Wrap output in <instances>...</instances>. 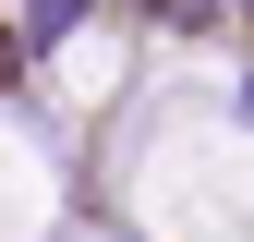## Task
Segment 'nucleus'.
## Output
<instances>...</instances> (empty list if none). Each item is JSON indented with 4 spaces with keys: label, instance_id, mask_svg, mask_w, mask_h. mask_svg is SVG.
<instances>
[{
    "label": "nucleus",
    "instance_id": "nucleus-1",
    "mask_svg": "<svg viewBox=\"0 0 254 242\" xmlns=\"http://www.w3.org/2000/svg\"><path fill=\"white\" fill-rule=\"evenodd\" d=\"M133 12H170V24H218V0H133Z\"/></svg>",
    "mask_w": 254,
    "mask_h": 242
},
{
    "label": "nucleus",
    "instance_id": "nucleus-2",
    "mask_svg": "<svg viewBox=\"0 0 254 242\" xmlns=\"http://www.w3.org/2000/svg\"><path fill=\"white\" fill-rule=\"evenodd\" d=\"M242 12H254V0H242Z\"/></svg>",
    "mask_w": 254,
    "mask_h": 242
}]
</instances>
